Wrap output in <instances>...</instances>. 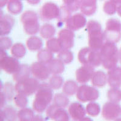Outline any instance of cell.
<instances>
[{
	"label": "cell",
	"instance_id": "obj_1",
	"mask_svg": "<svg viewBox=\"0 0 121 121\" xmlns=\"http://www.w3.org/2000/svg\"><path fill=\"white\" fill-rule=\"evenodd\" d=\"M53 100V89L49 84H41L35 94L33 102V108L38 113H42L47 110Z\"/></svg>",
	"mask_w": 121,
	"mask_h": 121
},
{
	"label": "cell",
	"instance_id": "obj_2",
	"mask_svg": "<svg viewBox=\"0 0 121 121\" xmlns=\"http://www.w3.org/2000/svg\"><path fill=\"white\" fill-rule=\"evenodd\" d=\"M102 66L110 70L116 67L119 59V53L114 43L106 42L99 50Z\"/></svg>",
	"mask_w": 121,
	"mask_h": 121
},
{
	"label": "cell",
	"instance_id": "obj_3",
	"mask_svg": "<svg viewBox=\"0 0 121 121\" xmlns=\"http://www.w3.org/2000/svg\"><path fill=\"white\" fill-rule=\"evenodd\" d=\"M87 30L88 32L89 47L100 50L105 44L104 35L100 24L96 21H89L87 24Z\"/></svg>",
	"mask_w": 121,
	"mask_h": 121
},
{
	"label": "cell",
	"instance_id": "obj_4",
	"mask_svg": "<svg viewBox=\"0 0 121 121\" xmlns=\"http://www.w3.org/2000/svg\"><path fill=\"white\" fill-rule=\"evenodd\" d=\"M78 59L83 65H88L95 68L102 65L99 51L90 47L82 48L79 52Z\"/></svg>",
	"mask_w": 121,
	"mask_h": 121
},
{
	"label": "cell",
	"instance_id": "obj_5",
	"mask_svg": "<svg viewBox=\"0 0 121 121\" xmlns=\"http://www.w3.org/2000/svg\"><path fill=\"white\" fill-rule=\"evenodd\" d=\"M21 21L24 27V30L27 35H33L40 31L39 17L36 13L28 10L23 13Z\"/></svg>",
	"mask_w": 121,
	"mask_h": 121
},
{
	"label": "cell",
	"instance_id": "obj_6",
	"mask_svg": "<svg viewBox=\"0 0 121 121\" xmlns=\"http://www.w3.org/2000/svg\"><path fill=\"white\" fill-rule=\"evenodd\" d=\"M40 84L39 80L33 78H27L17 82L15 85V90L18 94L31 96L37 91Z\"/></svg>",
	"mask_w": 121,
	"mask_h": 121
},
{
	"label": "cell",
	"instance_id": "obj_7",
	"mask_svg": "<svg viewBox=\"0 0 121 121\" xmlns=\"http://www.w3.org/2000/svg\"><path fill=\"white\" fill-rule=\"evenodd\" d=\"M106 42L115 43L121 38V23L116 19H110L106 22L105 30L104 32Z\"/></svg>",
	"mask_w": 121,
	"mask_h": 121
},
{
	"label": "cell",
	"instance_id": "obj_8",
	"mask_svg": "<svg viewBox=\"0 0 121 121\" xmlns=\"http://www.w3.org/2000/svg\"><path fill=\"white\" fill-rule=\"evenodd\" d=\"M99 96V91L96 88L85 84L81 85L76 92V98L81 102H92Z\"/></svg>",
	"mask_w": 121,
	"mask_h": 121
},
{
	"label": "cell",
	"instance_id": "obj_9",
	"mask_svg": "<svg viewBox=\"0 0 121 121\" xmlns=\"http://www.w3.org/2000/svg\"><path fill=\"white\" fill-rule=\"evenodd\" d=\"M0 64L2 70L9 74L15 73L19 69L21 65L15 58L9 56L5 50H1Z\"/></svg>",
	"mask_w": 121,
	"mask_h": 121
},
{
	"label": "cell",
	"instance_id": "obj_10",
	"mask_svg": "<svg viewBox=\"0 0 121 121\" xmlns=\"http://www.w3.org/2000/svg\"><path fill=\"white\" fill-rule=\"evenodd\" d=\"M60 13V7L55 3L47 2L40 9L39 16L43 21H48L58 18Z\"/></svg>",
	"mask_w": 121,
	"mask_h": 121
},
{
	"label": "cell",
	"instance_id": "obj_11",
	"mask_svg": "<svg viewBox=\"0 0 121 121\" xmlns=\"http://www.w3.org/2000/svg\"><path fill=\"white\" fill-rule=\"evenodd\" d=\"M46 115L50 119L54 121H69L70 114L66 110L56 107L55 105H50L46 110Z\"/></svg>",
	"mask_w": 121,
	"mask_h": 121
},
{
	"label": "cell",
	"instance_id": "obj_12",
	"mask_svg": "<svg viewBox=\"0 0 121 121\" xmlns=\"http://www.w3.org/2000/svg\"><path fill=\"white\" fill-rule=\"evenodd\" d=\"M121 114V108L117 103L108 102L102 107V116L105 120L112 121L116 120Z\"/></svg>",
	"mask_w": 121,
	"mask_h": 121
},
{
	"label": "cell",
	"instance_id": "obj_13",
	"mask_svg": "<svg viewBox=\"0 0 121 121\" xmlns=\"http://www.w3.org/2000/svg\"><path fill=\"white\" fill-rule=\"evenodd\" d=\"M31 73L33 77L40 81H44L48 78L51 74L47 64L41 62H36L32 64L30 67Z\"/></svg>",
	"mask_w": 121,
	"mask_h": 121
},
{
	"label": "cell",
	"instance_id": "obj_14",
	"mask_svg": "<svg viewBox=\"0 0 121 121\" xmlns=\"http://www.w3.org/2000/svg\"><path fill=\"white\" fill-rule=\"evenodd\" d=\"M74 34L69 29H62L58 33V40L62 50L70 49L73 47Z\"/></svg>",
	"mask_w": 121,
	"mask_h": 121
},
{
	"label": "cell",
	"instance_id": "obj_15",
	"mask_svg": "<svg viewBox=\"0 0 121 121\" xmlns=\"http://www.w3.org/2000/svg\"><path fill=\"white\" fill-rule=\"evenodd\" d=\"M65 23L68 29L72 31H76L85 26V25L87 23V20L84 15L76 13L73 15V16H71L67 19Z\"/></svg>",
	"mask_w": 121,
	"mask_h": 121
},
{
	"label": "cell",
	"instance_id": "obj_16",
	"mask_svg": "<svg viewBox=\"0 0 121 121\" xmlns=\"http://www.w3.org/2000/svg\"><path fill=\"white\" fill-rule=\"evenodd\" d=\"M93 67L88 65H82L78 69L76 72V78L81 84H85L91 80L95 72Z\"/></svg>",
	"mask_w": 121,
	"mask_h": 121
},
{
	"label": "cell",
	"instance_id": "obj_17",
	"mask_svg": "<svg viewBox=\"0 0 121 121\" xmlns=\"http://www.w3.org/2000/svg\"><path fill=\"white\" fill-rule=\"evenodd\" d=\"M69 113L70 117L74 121H79L85 117L86 110L79 102H73L69 107Z\"/></svg>",
	"mask_w": 121,
	"mask_h": 121
},
{
	"label": "cell",
	"instance_id": "obj_18",
	"mask_svg": "<svg viewBox=\"0 0 121 121\" xmlns=\"http://www.w3.org/2000/svg\"><path fill=\"white\" fill-rule=\"evenodd\" d=\"M107 82L112 88H118L121 85V68L116 67L108 70Z\"/></svg>",
	"mask_w": 121,
	"mask_h": 121
},
{
	"label": "cell",
	"instance_id": "obj_19",
	"mask_svg": "<svg viewBox=\"0 0 121 121\" xmlns=\"http://www.w3.org/2000/svg\"><path fill=\"white\" fill-rule=\"evenodd\" d=\"M80 9L83 15H93L97 10V0H80Z\"/></svg>",
	"mask_w": 121,
	"mask_h": 121
},
{
	"label": "cell",
	"instance_id": "obj_20",
	"mask_svg": "<svg viewBox=\"0 0 121 121\" xmlns=\"http://www.w3.org/2000/svg\"><path fill=\"white\" fill-rule=\"evenodd\" d=\"M15 24V19L12 17L4 15L1 17V36H6L10 33Z\"/></svg>",
	"mask_w": 121,
	"mask_h": 121
},
{
	"label": "cell",
	"instance_id": "obj_21",
	"mask_svg": "<svg viewBox=\"0 0 121 121\" xmlns=\"http://www.w3.org/2000/svg\"><path fill=\"white\" fill-rule=\"evenodd\" d=\"M91 81L95 87H102L107 82V76L102 71L95 72L91 79Z\"/></svg>",
	"mask_w": 121,
	"mask_h": 121
},
{
	"label": "cell",
	"instance_id": "obj_22",
	"mask_svg": "<svg viewBox=\"0 0 121 121\" xmlns=\"http://www.w3.org/2000/svg\"><path fill=\"white\" fill-rule=\"evenodd\" d=\"M51 74L59 75L64 70V64L59 59H53L47 63Z\"/></svg>",
	"mask_w": 121,
	"mask_h": 121
},
{
	"label": "cell",
	"instance_id": "obj_23",
	"mask_svg": "<svg viewBox=\"0 0 121 121\" xmlns=\"http://www.w3.org/2000/svg\"><path fill=\"white\" fill-rule=\"evenodd\" d=\"M7 9L10 13L17 15L22 12L23 5L20 0H9L7 4Z\"/></svg>",
	"mask_w": 121,
	"mask_h": 121
},
{
	"label": "cell",
	"instance_id": "obj_24",
	"mask_svg": "<svg viewBox=\"0 0 121 121\" xmlns=\"http://www.w3.org/2000/svg\"><path fill=\"white\" fill-rule=\"evenodd\" d=\"M31 73V69L30 67L26 64L21 65L18 70L13 75V79L17 82L23 79L29 78Z\"/></svg>",
	"mask_w": 121,
	"mask_h": 121
},
{
	"label": "cell",
	"instance_id": "obj_25",
	"mask_svg": "<svg viewBox=\"0 0 121 121\" xmlns=\"http://www.w3.org/2000/svg\"><path fill=\"white\" fill-rule=\"evenodd\" d=\"M27 48L31 51H36L39 50L40 48L43 46L42 40L36 36H31L29 38L26 42Z\"/></svg>",
	"mask_w": 121,
	"mask_h": 121
},
{
	"label": "cell",
	"instance_id": "obj_26",
	"mask_svg": "<svg viewBox=\"0 0 121 121\" xmlns=\"http://www.w3.org/2000/svg\"><path fill=\"white\" fill-rule=\"evenodd\" d=\"M69 98L65 94L57 93L53 97V104L58 107L65 108L69 105Z\"/></svg>",
	"mask_w": 121,
	"mask_h": 121
},
{
	"label": "cell",
	"instance_id": "obj_27",
	"mask_svg": "<svg viewBox=\"0 0 121 121\" xmlns=\"http://www.w3.org/2000/svg\"><path fill=\"white\" fill-rule=\"evenodd\" d=\"M78 88V84L76 82L72 80H69L64 84L62 90L64 93L67 96H72L76 93Z\"/></svg>",
	"mask_w": 121,
	"mask_h": 121
},
{
	"label": "cell",
	"instance_id": "obj_28",
	"mask_svg": "<svg viewBox=\"0 0 121 121\" xmlns=\"http://www.w3.org/2000/svg\"><path fill=\"white\" fill-rule=\"evenodd\" d=\"M34 116V112L29 108H21L18 112V119L20 121H32Z\"/></svg>",
	"mask_w": 121,
	"mask_h": 121
},
{
	"label": "cell",
	"instance_id": "obj_29",
	"mask_svg": "<svg viewBox=\"0 0 121 121\" xmlns=\"http://www.w3.org/2000/svg\"><path fill=\"white\" fill-rule=\"evenodd\" d=\"M56 30L53 25L50 24H45L40 29L41 36L45 39L51 38L55 35Z\"/></svg>",
	"mask_w": 121,
	"mask_h": 121
},
{
	"label": "cell",
	"instance_id": "obj_30",
	"mask_svg": "<svg viewBox=\"0 0 121 121\" xmlns=\"http://www.w3.org/2000/svg\"><path fill=\"white\" fill-rule=\"evenodd\" d=\"M1 113L3 114L7 121H16L18 119V112L11 106H8L1 109Z\"/></svg>",
	"mask_w": 121,
	"mask_h": 121
},
{
	"label": "cell",
	"instance_id": "obj_31",
	"mask_svg": "<svg viewBox=\"0 0 121 121\" xmlns=\"http://www.w3.org/2000/svg\"><path fill=\"white\" fill-rule=\"evenodd\" d=\"M15 91H16L15 86H13L11 83H6L4 84V89L1 88V95H3L7 100H11L14 98L15 96L14 95Z\"/></svg>",
	"mask_w": 121,
	"mask_h": 121
},
{
	"label": "cell",
	"instance_id": "obj_32",
	"mask_svg": "<svg viewBox=\"0 0 121 121\" xmlns=\"http://www.w3.org/2000/svg\"><path fill=\"white\" fill-rule=\"evenodd\" d=\"M26 53L24 45L21 43H16L12 47L11 53L15 58H21Z\"/></svg>",
	"mask_w": 121,
	"mask_h": 121
},
{
	"label": "cell",
	"instance_id": "obj_33",
	"mask_svg": "<svg viewBox=\"0 0 121 121\" xmlns=\"http://www.w3.org/2000/svg\"><path fill=\"white\" fill-rule=\"evenodd\" d=\"M58 57L64 64H70L73 61V54L69 50L64 49L58 53Z\"/></svg>",
	"mask_w": 121,
	"mask_h": 121
},
{
	"label": "cell",
	"instance_id": "obj_34",
	"mask_svg": "<svg viewBox=\"0 0 121 121\" xmlns=\"http://www.w3.org/2000/svg\"><path fill=\"white\" fill-rule=\"evenodd\" d=\"M53 53L48 49H42L38 53V60L39 62L47 64L53 59Z\"/></svg>",
	"mask_w": 121,
	"mask_h": 121
},
{
	"label": "cell",
	"instance_id": "obj_35",
	"mask_svg": "<svg viewBox=\"0 0 121 121\" xmlns=\"http://www.w3.org/2000/svg\"><path fill=\"white\" fill-rule=\"evenodd\" d=\"M47 49L52 53H59L62 50L58 38H51L48 40L46 43Z\"/></svg>",
	"mask_w": 121,
	"mask_h": 121
},
{
	"label": "cell",
	"instance_id": "obj_36",
	"mask_svg": "<svg viewBox=\"0 0 121 121\" xmlns=\"http://www.w3.org/2000/svg\"><path fill=\"white\" fill-rule=\"evenodd\" d=\"M86 113L92 117H96L100 113V107L98 104L95 102H90L86 107Z\"/></svg>",
	"mask_w": 121,
	"mask_h": 121
},
{
	"label": "cell",
	"instance_id": "obj_37",
	"mask_svg": "<svg viewBox=\"0 0 121 121\" xmlns=\"http://www.w3.org/2000/svg\"><path fill=\"white\" fill-rule=\"evenodd\" d=\"M107 97L110 102L117 103L121 100V91L117 88H113L108 91Z\"/></svg>",
	"mask_w": 121,
	"mask_h": 121
},
{
	"label": "cell",
	"instance_id": "obj_38",
	"mask_svg": "<svg viewBox=\"0 0 121 121\" xmlns=\"http://www.w3.org/2000/svg\"><path fill=\"white\" fill-rule=\"evenodd\" d=\"M71 13L67 8L65 6H62L60 7V13L58 17V25H62L63 22H66L67 19L71 17Z\"/></svg>",
	"mask_w": 121,
	"mask_h": 121
},
{
	"label": "cell",
	"instance_id": "obj_39",
	"mask_svg": "<svg viewBox=\"0 0 121 121\" xmlns=\"http://www.w3.org/2000/svg\"><path fill=\"white\" fill-rule=\"evenodd\" d=\"M14 103L16 105L17 107L20 108H26L28 104L27 98L26 96L20 94H17L15 95V96L13 98Z\"/></svg>",
	"mask_w": 121,
	"mask_h": 121
},
{
	"label": "cell",
	"instance_id": "obj_40",
	"mask_svg": "<svg viewBox=\"0 0 121 121\" xmlns=\"http://www.w3.org/2000/svg\"><path fill=\"white\" fill-rule=\"evenodd\" d=\"M48 84L53 90L59 89L63 84V79L59 75H53Z\"/></svg>",
	"mask_w": 121,
	"mask_h": 121
},
{
	"label": "cell",
	"instance_id": "obj_41",
	"mask_svg": "<svg viewBox=\"0 0 121 121\" xmlns=\"http://www.w3.org/2000/svg\"><path fill=\"white\" fill-rule=\"evenodd\" d=\"M65 6L70 12L77 11L80 9V0H62Z\"/></svg>",
	"mask_w": 121,
	"mask_h": 121
},
{
	"label": "cell",
	"instance_id": "obj_42",
	"mask_svg": "<svg viewBox=\"0 0 121 121\" xmlns=\"http://www.w3.org/2000/svg\"><path fill=\"white\" fill-rule=\"evenodd\" d=\"M104 11L106 14L109 15H112L115 13L117 11V6L115 3L112 1H106L104 4Z\"/></svg>",
	"mask_w": 121,
	"mask_h": 121
},
{
	"label": "cell",
	"instance_id": "obj_43",
	"mask_svg": "<svg viewBox=\"0 0 121 121\" xmlns=\"http://www.w3.org/2000/svg\"><path fill=\"white\" fill-rule=\"evenodd\" d=\"M12 40L8 37H3L1 36V50H6L9 49L10 47L12 45Z\"/></svg>",
	"mask_w": 121,
	"mask_h": 121
},
{
	"label": "cell",
	"instance_id": "obj_44",
	"mask_svg": "<svg viewBox=\"0 0 121 121\" xmlns=\"http://www.w3.org/2000/svg\"><path fill=\"white\" fill-rule=\"evenodd\" d=\"M32 121H45V119H44L43 116L37 114V115H35L33 118L32 119Z\"/></svg>",
	"mask_w": 121,
	"mask_h": 121
},
{
	"label": "cell",
	"instance_id": "obj_45",
	"mask_svg": "<svg viewBox=\"0 0 121 121\" xmlns=\"http://www.w3.org/2000/svg\"><path fill=\"white\" fill-rule=\"evenodd\" d=\"M27 3L32 5H36L41 2V0H26Z\"/></svg>",
	"mask_w": 121,
	"mask_h": 121
},
{
	"label": "cell",
	"instance_id": "obj_46",
	"mask_svg": "<svg viewBox=\"0 0 121 121\" xmlns=\"http://www.w3.org/2000/svg\"><path fill=\"white\" fill-rule=\"evenodd\" d=\"M9 0H0V6L1 8H3L4 6H5L6 4H7Z\"/></svg>",
	"mask_w": 121,
	"mask_h": 121
},
{
	"label": "cell",
	"instance_id": "obj_47",
	"mask_svg": "<svg viewBox=\"0 0 121 121\" xmlns=\"http://www.w3.org/2000/svg\"><path fill=\"white\" fill-rule=\"evenodd\" d=\"M79 121H93V120L91 119V118H90V117H84L83 119H82Z\"/></svg>",
	"mask_w": 121,
	"mask_h": 121
},
{
	"label": "cell",
	"instance_id": "obj_48",
	"mask_svg": "<svg viewBox=\"0 0 121 121\" xmlns=\"http://www.w3.org/2000/svg\"><path fill=\"white\" fill-rule=\"evenodd\" d=\"M117 12L118 15L121 17V5H120V6H119L118 7H117Z\"/></svg>",
	"mask_w": 121,
	"mask_h": 121
},
{
	"label": "cell",
	"instance_id": "obj_49",
	"mask_svg": "<svg viewBox=\"0 0 121 121\" xmlns=\"http://www.w3.org/2000/svg\"><path fill=\"white\" fill-rule=\"evenodd\" d=\"M110 1H112V2L115 3L116 4H121V0H110Z\"/></svg>",
	"mask_w": 121,
	"mask_h": 121
},
{
	"label": "cell",
	"instance_id": "obj_50",
	"mask_svg": "<svg viewBox=\"0 0 121 121\" xmlns=\"http://www.w3.org/2000/svg\"><path fill=\"white\" fill-rule=\"evenodd\" d=\"M119 59H120V61H121V50H120V52H119Z\"/></svg>",
	"mask_w": 121,
	"mask_h": 121
},
{
	"label": "cell",
	"instance_id": "obj_51",
	"mask_svg": "<svg viewBox=\"0 0 121 121\" xmlns=\"http://www.w3.org/2000/svg\"><path fill=\"white\" fill-rule=\"evenodd\" d=\"M114 121H121V118H117L116 120H114Z\"/></svg>",
	"mask_w": 121,
	"mask_h": 121
},
{
	"label": "cell",
	"instance_id": "obj_52",
	"mask_svg": "<svg viewBox=\"0 0 121 121\" xmlns=\"http://www.w3.org/2000/svg\"></svg>",
	"mask_w": 121,
	"mask_h": 121
}]
</instances>
